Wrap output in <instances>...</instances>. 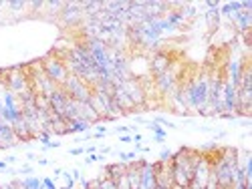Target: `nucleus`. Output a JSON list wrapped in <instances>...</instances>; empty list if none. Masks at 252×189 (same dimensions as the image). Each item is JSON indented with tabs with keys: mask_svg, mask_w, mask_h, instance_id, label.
Returning a JSON list of instances; mask_svg holds the SVG:
<instances>
[{
	"mask_svg": "<svg viewBox=\"0 0 252 189\" xmlns=\"http://www.w3.org/2000/svg\"><path fill=\"white\" fill-rule=\"evenodd\" d=\"M200 155H202L200 151L188 149V147H182L178 153H174L172 161H170L174 187L188 189L192 185V181H194V167H196Z\"/></svg>",
	"mask_w": 252,
	"mask_h": 189,
	"instance_id": "obj_1",
	"label": "nucleus"
},
{
	"mask_svg": "<svg viewBox=\"0 0 252 189\" xmlns=\"http://www.w3.org/2000/svg\"><path fill=\"white\" fill-rule=\"evenodd\" d=\"M208 73H200L196 79H192L190 83L182 84L183 91V105L190 111H196L204 117H210V109H208Z\"/></svg>",
	"mask_w": 252,
	"mask_h": 189,
	"instance_id": "obj_2",
	"label": "nucleus"
},
{
	"mask_svg": "<svg viewBox=\"0 0 252 189\" xmlns=\"http://www.w3.org/2000/svg\"><path fill=\"white\" fill-rule=\"evenodd\" d=\"M236 165H238V151L222 149L220 159L212 165V181L218 185V189H232Z\"/></svg>",
	"mask_w": 252,
	"mask_h": 189,
	"instance_id": "obj_3",
	"label": "nucleus"
},
{
	"mask_svg": "<svg viewBox=\"0 0 252 189\" xmlns=\"http://www.w3.org/2000/svg\"><path fill=\"white\" fill-rule=\"evenodd\" d=\"M41 64H43L45 75H46L50 81H53L57 87H61V84L67 81V77H69V71H67V66H65L63 59H59L55 53L46 55V57L41 61Z\"/></svg>",
	"mask_w": 252,
	"mask_h": 189,
	"instance_id": "obj_4",
	"label": "nucleus"
},
{
	"mask_svg": "<svg viewBox=\"0 0 252 189\" xmlns=\"http://www.w3.org/2000/svg\"><path fill=\"white\" fill-rule=\"evenodd\" d=\"M61 87L65 89V93L69 95L73 101L77 103H89L91 95H93V89H91V84H87L83 79L75 77V75H69L67 77V81L61 84Z\"/></svg>",
	"mask_w": 252,
	"mask_h": 189,
	"instance_id": "obj_5",
	"label": "nucleus"
},
{
	"mask_svg": "<svg viewBox=\"0 0 252 189\" xmlns=\"http://www.w3.org/2000/svg\"><path fill=\"white\" fill-rule=\"evenodd\" d=\"M30 87V81H28V75L23 73L21 66H12V68H6V79H4V89L12 91L14 95H19L23 91H26Z\"/></svg>",
	"mask_w": 252,
	"mask_h": 189,
	"instance_id": "obj_6",
	"label": "nucleus"
},
{
	"mask_svg": "<svg viewBox=\"0 0 252 189\" xmlns=\"http://www.w3.org/2000/svg\"><path fill=\"white\" fill-rule=\"evenodd\" d=\"M121 89L129 95V99L133 101V105H136V107H145L147 93H145V87L139 83V79H136V77L127 79L125 83H121Z\"/></svg>",
	"mask_w": 252,
	"mask_h": 189,
	"instance_id": "obj_7",
	"label": "nucleus"
},
{
	"mask_svg": "<svg viewBox=\"0 0 252 189\" xmlns=\"http://www.w3.org/2000/svg\"><path fill=\"white\" fill-rule=\"evenodd\" d=\"M210 179H212V165H210V159H208V155H200V159H198V163H196V167H194V181H192V183H196L198 187L204 189V187L210 183Z\"/></svg>",
	"mask_w": 252,
	"mask_h": 189,
	"instance_id": "obj_8",
	"label": "nucleus"
},
{
	"mask_svg": "<svg viewBox=\"0 0 252 189\" xmlns=\"http://www.w3.org/2000/svg\"><path fill=\"white\" fill-rule=\"evenodd\" d=\"M61 21L65 26H77L83 22V10H81V2H65V8L61 10Z\"/></svg>",
	"mask_w": 252,
	"mask_h": 189,
	"instance_id": "obj_9",
	"label": "nucleus"
},
{
	"mask_svg": "<svg viewBox=\"0 0 252 189\" xmlns=\"http://www.w3.org/2000/svg\"><path fill=\"white\" fill-rule=\"evenodd\" d=\"M154 84H156V89H158L161 95H170V93H172V91L178 87V73H176L174 68L170 66L165 73L156 75Z\"/></svg>",
	"mask_w": 252,
	"mask_h": 189,
	"instance_id": "obj_10",
	"label": "nucleus"
},
{
	"mask_svg": "<svg viewBox=\"0 0 252 189\" xmlns=\"http://www.w3.org/2000/svg\"><path fill=\"white\" fill-rule=\"evenodd\" d=\"M244 61H240V59H232L230 63H228V66H226V81L232 84L234 89H238L240 87V79H242V71H244Z\"/></svg>",
	"mask_w": 252,
	"mask_h": 189,
	"instance_id": "obj_11",
	"label": "nucleus"
},
{
	"mask_svg": "<svg viewBox=\"0 0 252 189\" xmlns=\"http://www.w3.org/2000/svg\"><path fill=\"white\" fill-rule=\"evenodd\" d=\"M222 103H224V113H234L236 115L238 89H234L226 79H224V84H222Z\"/></svg>",
	"mask_w": 252,
	"mask_h": 189,
	"instance_id": "obj_12",
	"label": "nucleus"
},
{
	"mask_svg": "<svg viewBox=\"0 0 252 189\" xmlns=\"http://www.w3.org/2000/svg\"><path fill=\"white\" fill-rule=\"evenodd\" d=\"M139 179H141V189H156V167L151 161L139 159Z\"/></svg>",
	"mask_w": 252,
	"mask_h": 189,
	"instance_id": "obj_13",
	"label": "nucleus"
},
{
	"mask_svg": "<svg viewBox=\"0 0 252 189\" xmlns=\"http://www.w3.org/2000/svg\"><path fill=\"white\" fill-rule=\"evenodd\" d=\"M71 97L65 93L63 87H57L53 93L48 95V103H50V113H55V115H61L63 117V111H65V105H67V101H69Z\"/></svg>",
	"mask_w": 252,
	"mask_h": 189,
	"instance_id": "obj_14",
	"label": "nucleus"
},
{
	"mask_svg": "<svg viewBox=\"0 0 252 189\" xmlns=\"http://www.w3.org/2000/svg\"><path fill=\"white\" fill-rule=\"evenodd\" d=\"M170 66H172V57L167 55L165 50H156V53L151 55V73L154 75L165 73Z\"/></svg>",
	"mask_w": 252,
	"mask_h": 189,
	"instance_id": "obj_15",
	"label": "nucleus"
},
{
	"mask_svg": "<svg viewBox=\"0 0 252 189\" xmlns=\"http://www.w3.org/2000/svg\"><path fill=\"white\" fill-rule=\"evenodd\" d=\"M113 103H115V105L117 107H119V111H121V115H127V113H131L133 109H136L137 111V107L136 105H133V101L129 99V95L121 89V87H115L113 89Z\"/></svg>",
	"mask_w": 252,
	"mask_h": 189,
	"instance_id": "obj_16",
	"label": "nucleus"
},
{
	"mask_svg": "<svg viewBox=\"0 0 252 189\" xmlns=\"http://www.w3.org/2000/svg\"><path fill=\"white\" fill-rule=\"evenodd\" d=\"M228 19L234 26H236L238 32H248L250 26H252V12L250 10H238V12L230 14Z\"/></svg>",
	"mask_w": 252,
	"mask_h": 189,
	"instance_id": "obj_17",
	"label": "nucleus"
},
{
	"mask_svg": "<svg viewBox=\"0 0 252 189\" xmlns=\"http://www.w3.org/2000/svg\"><path fill=\"white\" fill-rule=\"evenodd\" d=\"M16 135H14V129L12 125L4 123L0 119V149H10V147H16Z\"/></svg>",
	"mask_w": 252,
	"mask_h": 189,
	"instance_id": "obj_18",
	"label": "nucleus"
},
{
	"mask_svg": "<svg viewBox=\"0 0 252 189\" xmlns=\"http://www.w3.org/2000/svg\"><path fill=\"white\" fill-rule=\"evenodd\" d=\"M125 171H127V163L117 161V163L105 165V169L101 171V173H103V177H107V179H111V181H119V179L125 175Z\"/></svg>",
	"mask_w": 252,
	"mask_h": 189,
	"instance_id": "obj_19",
	"label": "nucleus"
},
{
	"mask_svg": "<svg viewBox=\"0 0 252 189\" xmlns=\"http://www.w3.org/2000/svg\"><path fill=\"white\" fill-rule=\"evenodd\" d=\"M79 111H81V103L69 99L67 105H65V111H63V119L67 123H71V121H75V119H79Z\"/></svg>",
	"mask_w": 252,
	"mask_h": 189,
	"instance_id": "obj_20",
	"label": "nucleus"
},
{
	"mask_svg": "<svg viewBox=\"0 0 252 189\" xmlns=\"http://www.w3.org/2000/svg\"><path fill=\"white\" fill-rule=\"evenodd\" d=\"M79 119H83V121H87V123H99L101 121V117L97 115V111L89 105V103H81V111H79Z\"/></svg>",
	"mask_w": 252,
	"mask_h": 189,
	"instance_id": "obj_21",
	"label": "nucleus"
},
{
	"mask_svg": "<svg viewBox=\"0 0 252 189\" xmlns=\"http://www.w3.org/2000/svg\"><path fill=\"white\" fill-rule=\"evenodd\" d=\"M0 119H2L4 123H8V125H14L16 121H21L23 119V111H21V107H14V109H2V113H0Z\"/></svg>",
	"mask_w": 252,
	"mask_h": 189,
	"instance_id": "obj_22",
	"label": "nucleus"
},
{
	"mask_svg": "<svg viewBox=\"0 0 252 189\" xmlns=\"http://www.w3.org/2000/svg\"><path fill=\"white\" fill-rule=\"evenodd\" d=\"M163 19H165V22H167V24H170V26L176 30V28L183 22V14H182V10H167Z\"/></svg>",
	"mask_w": 252,
	"mask_h": 189,
	"instance_id": "obj_23",
	"label": "nucleus"
},
{
	"mask_svg": "<svg viewBox=\"0 0 252 189\" xmlns=\"http://www.w3.org/2000/svg\"><path fill=\"white\" fill-rule=\"evenodd\" d=\"M16 99H19V103H21V107H26V105H35V99H37V93L32 91L30 87L26 89V91H23V93H19L16 95Z\"/></svg>",
	"mask_w": 252,
	"mask_h": 189,
	"instance_id": "obj_24",
	"label": "nucleus"
},
{
	"mask_svg": "<svg viewBox=\"0 0 252 189\" xmlns=\"http://www.w3.org/2000/svg\"><path fill=\"white\" fill-rule=\"evenodd\" d=\"M89 129H91V123L83 121V119H75V121L69 123V133H71V135H73V133H87Z\"/></svg>",
	"mask_w": 252,
	"mask_h": 189,
	"instance_id": "obj_25",
	"label": "nucleus"
},
{
	"mask_svg": "<svg viewBox=\"0 0 252 189\" xmlns=\"http://www.w3.org/2000/svg\"><path fill=\"white\" fill-rule=\"evenodd\" d=\"M204 16H206V22H208V26L210 28H216V26H220V12H218V8H214V10H206L204 12Z\"/></svg>",
	"mask_w": 252,
	"mask_h": 189,
	"instance_id": "obj_26",
	"label": "nucleus"
},
{
	"mask_svg": "<svg viewBox=\"0 0 252 189\" xmlns=\"http://www.w3.org/2000/svg\"><path fill=\"white\" fill-rule=\"evenodd\" d=\"M2 103H4V107L6 109H14V107H19V99H16V95L8 89L2 91Z\"/></svg>",
	"mask_w": 252,
	"mask_h": 189,
	"instance_id": "obj_27",
	"label": "nucleus"
},
{
	"mask_svg": "<svg viewBox=\"0 0 252 189\" xmlns=\"http://www.w3.org/2000/svg\"><path fill=\"white\" fill-rule=\"evenodd\" d=\"M35 107H37L39 111H46V113H50V103H48V97H45V95H37V99H35Z\"/></svg>",
	"mask_w": 252,
	"mask_h": 189,
	"instance_id": "obj_28",
	"label": "nucleus"
},
{
	"mask_svg": "<svg viewBox=\"0 0 252 189\" xmlns=\"http://www.w3.org/2000/svg\"><path fill=\"white\" fill-rule=\"evenodd\" d=\"M45 6H48L55 14H61V10L65 8V2H61V0H50V2H45Z\"/></svg>",
	"mask_w": 252,
	"mask_h": 189,
	"instance_id": "obj_29",
	"label": "nucleus"
},
{
	"mask_svg": "<svg viewBox=\"0 0 252 189\" xmlns=\"http://www.w3.org/2000/svg\"><path fill=\"white\" fill-rule=\"evenodd\" d=\"M6 6L14 12H21V10L26 8V2H23V0H12V2H6Z\"/></svg>",
	"mask_w": 252,
	"mask_h": 189,
	"instance_id": "obj_30",
	"label": "nucleus"
},
{
	"mask_svg": "<svg viewBox=\"0 0 252 189\" xmlns=\"http://www.w3.org/2000/svg\"><path fill=\"white\" fill-rule=\"evenodd\" d=\"M149 131H154V135H163L165 137V129L161 127V125H158V123H154V121H151V123H147L145 125Z\"/></svg>",
	"mask_w": 252,
	"mask_h": 189,
	"instance_id": "obj_31",
	"label": "nucleus"
},
{
	"mask_svg": "<svg viewBox=\"0 0 252 189\" xmlns=\"http://www.w3.org/2000/svg\"><path fill=\"white\" fill-rule=\"evenodd\" d=\"M99 189H117V183L101 175V185H99Z\"/></svg>",
	"mask_w": 252,
	"mask_h": 189,
	"instance_id": "obj_32",
	"label": "nucleus"
},
{
	"mask_svg": "<svg viewBox=\"0 0 252 189\" xmlns=\"http://www.w3.org/2000/svg\"><path fill=\"white\" fill-rule=\"evenodd\" d=\"M172 155H174V151H172V149H161V153H160V161H161V163H170V161H172Z\"/></svg>",
	"mask_w": 252,
	"mask_h": 189,
	"instance_id": "obj_33",
	"label": "nucleus"
},
{
	"mask_svg": "<svg viewBox=\"0 0 252 189\" xmlns=\"http://www.w3.org/2000/svg\"><path fill=\"white\" fill-rule=\"evenodd\" d=\"M154 123H158V125H165V127H170V129H176V127H178V125H174L172 121H167V119H163V117H160V115L154 119Z\"/></svg>",
	"mask_w": 252,
	"mask_h": 189,
	"instance_id": "obj_34",
	"label": "nucleus"
},
{
	"mask_svg": "<svg viewBox=\"0 0 252 189\" xmlns=\"http://www.w3.org/2000/svg\"><path fill=\"white\" fill-rule=\"evenodd\" d=\"M101 159H103V155H101V153H91L89 157H85V165H91V163L101 161Z\"/></svg>",
	"mask_w": 252,
	"mask_h": 189,
	"instance_id": "obj_35",
	"label": "nucleus"
},
{
	"mask_svg": "<svg viewBox=\"0 0 252 189\" xmlns=\"http://www.w3.org/2000/svg\"><path fill=\"white\" fill-rule=\"evenodd\" d=\"M43 187L45 189H57V183L50 179V177H43Z\"/></svg>",
	"mask_w": 252,
	"mask_h": 189,
	"instance_id": "obj_36",
	"label": "nucleus"
},
{
	"mask_svg": "<svg viewBox=\"0 0 252 189\" xmlns=\"http://www.w3.org/2000/svg\"><path fill=\"white\" fill-rule=\"evenodd\" d=\"M28 6H30L32 10H35V12H39V10H43V8H45V2H43V0H35V2H28Z\"/></svg>",
	"mask_w": 252,
	"mask_h": 189,
	"instance_id": "obj_37",
	"label": "nucleus"
},
{
	"mask_svg": "<svg viewBox=\"0 0 252 189\" xmlns=\"http://www.w3.org/2000/svg\"><path fill=\"white\" fill-rule=\"evenodd\" d=\"M115 183H117V189H131V187H129V181H127V177H125V175H123L119 181H115Z\"/></svg>",
	"mask_w": 252,
	"mask_h": 189,
	"instance_id": "obj_38",
	"label": "nucleus"
},
{
	"mask_svg": "<svg viewBox=\"0 0 252 189\" xmlns=\"http://www.w3.org/2000/svg\"><path fill=\"white\" fill-rule=\"evenodd\" d=\"M16 173H23V175H26V177H28V175L32 173V167H30V165H23L19 171H16Z\"/></svg>",
	"mask_w": 252,
	"mask_h": 189,
	"instance_id": "obj_39",
	"label": "nucleus"
},
{
	"mask_svg": "<svg viewBox=\"0 0 252 189\" xmlns=\"http://www.w3.org/2000/svg\"><path fill=\"white\" fill-rule=\"evenodd\" d=\"M83 153H85V149H83V147H75V149H71V151H69V155H73V157H75V155H83Z\"/></svg>",
	"mask_w": 252,
	"mask_h": 189,
	"instance_id": "obj_40",
	"label": "nucleus"
},
{
	"mask_svg": "<svg viewBox=\"0 0 252 189\" xmlns=\"http://www.w3.org/2000/svg\"><path fill=\"white\" fill-rule=\"evenodd\" d=\"M206 6H208V10H214V8H220V2H216V0H208Z\"/></svg>",
	"mask_w": 252,
	"mask_h": 189,
	"instance_id": "obj_41",
	"label": "nucleus"
},
{
	"mask_svg": "<svg viewBox=\"0 0 252 189\" xmlns=\"http://www.w3.org/2000/svg\"><path fill=\"white\" fill-rule=\"evenodd\" d=\"M115 133L117 135H127L129 133V127H115Z\"/></svg>",
	"mask_w": 252,
	"mask_h": 189,
	"instance_id": "obj_42",
	"label": "nucleus"
},
{
	"mask_svg": "<svg viewBox=\"0 0 252 189\" xmlns=\"http://www.w3.org/2000/svg\"><path fill=\"white\" fill-rule=\"evenodd\" d=\"M131 139H133V143H136V145H141V141H143V137H141L139 133H136V135H133V137H131Z\"/></svg>",
	"mask_w": 252,
	"mask_h": 189,
	"instance_id": "obj_43",
	"label": "nucleus"
},
{
	"mask_svg": "<svg viewBox=\"0 0 252 189\" xmlns=\"http://www.w3.org/2000/svg\"><path fill=\"white\" fill-rule=\"evenodd\" d=\"M119 141H121V143H133L131 135H121V137H119Z\"/></svg>",
	"mask_w": 252,
	"mask_h": 189,
	"instance_id": "obj_44",
	"label": "nucleus"
},
{
	"mask_svg": "<svg viewBox=\"0 0 252 189\" xmlns=\"http://www.w3.org/2000/svg\"><path fill=\"white\" fill-rule=\"evenodd\" d=\"M71 173H73L71 177H73L75 181H81V171H79V169H73V171H71Z\"/></svg>",
	"mask_w": 252,
	"mask_h": 189,
	"instance_id": "obj_45",
	"label": "nucleus"
},
{
	"mask_svg": "<svg viewBox=\"0 0 252 189\" xmlns=\"http://www.w3.org/2000/svg\"><path fill=\"white\" fill-rule=\"evenodd\" d=\"M95 133H99V135H105L107 133V127L105 125H97V131Z\"/></svg>",
	"mask_w": 252,
	"mask_h": 189,
	"instance_id": "obj_46",
	"label": "nucleus"
},
{
	"mask_svg": "<svg viewBox=\"0 0 252 189\" xmlns=\"http://www.w3.org/2000/svg\"><path fill=\"white\" fill-rule=\"evenodd\" d=\"M154 141H156V143H163L165 137H163V135H154Z\"/></svg>",
	"mask_w": 252,
	"mask_h": 189,
	"instance_id": "obj_47",
	"label": "nucleus"
},
{
	"mask_svg": "<svg viewBox=\"0 0 252 189\" xmlns=\"http://www.w3.org/2000/svg\"><path fill=\"white\" fill-rule=\"evenodd\" d=\"M26 159H28V161H35L37 155H35V153H26Z\"/></svg>",
	"mask_w": 252,
	"mask_h": 189,
	"instance_id": "obj_48",
	"label": "nucleus"
},
{
	"mask_svg": "<svg viewBox=\"0 0 252 189\" xmlns=\"http://www.w3.org/2000/svg\"><path fill=\"white\" fill-rule=\"evenodd\" d=\"M95 151H97V147H93V145H91V147H87V149H85V153H89V155H91V153H95Z\"/></svg>",
	"mask_w": 252,
	"mask_h": 189,
	"instance_id": "obj_49",
	"label": "nucleus"
},
{
	"mask_svg": "<svg viewBox=\"0 0 252 189\" xmlns=\"http://www.w3.org/2000/svg\"><path fill=\"white\" fill-rule=\"evenodd\" d=\"M4 169H8V163L6 161H0V171H4Z\"/></svg>",
	"mask_w": 252,
	"mask_h": 189,
	"instance_id": "obj_50",
	"label": "nucleus"
},
{
	"mask_svg": "<svg viewBox=\"0 0 252 189\" xmlns=\"http://www.w3.org/2000/svg\"><path fill=\"white\" fill-rule=\"evenodd\" d=\"M6 163H16V157H6Z\"/></svg>",
	"mask_w": 252,
	"mask_h": 189,
	"instance_id": "obj_51",
	"label": "nucleus"
},
{
	"mask_svg": "<svg viewBox=\"0 0 252 189\" xmlns=\"http://www.w3.org/2000/svg\"><path fill=\"white\" fill-rule=\"evenodd\" d=\"M39 165H48V159H39Z\"/></svg>",
	"mask_w": 252,
	"mask_h": 189,
	"instance_id": "obj_52",
	"label": "nucleus"
},
{
	"mask_svg": "<svg viewBox=\"0 0 252 189\" xmlns=\"http://www.w3.org/2000/svg\"><path fill=\"white\" fill-rule=\"evenodd\" d=\"M2 109H4V103H2V97H0V113H2Z\"/></svg>",
	"mask_w": 252,
	"mask_h": 189,
	"instance_id": "obj_53",
	"label": "nucleus"
},
{
	"mask_svg": "<svg viewBox=\"0 0 252 189\" xmlns=\"http://www.w3.org/2000/svg\"><path fill=\"white\" fill-rule=\"evenodd\" d=\"M4 4H6V2H2V0H0V6H4Z\"/></svg>",
	"mask_w": 252,
	"mask_h": 189,
	"instance_id": "obj_54",
	"label": "nucleus"
},
{
	"mask_svg": "<svg viewBox=\"0 0 252 189\" xmlns=\"http://www.w3.org/2000/svg\"><path fill=\"white\" fill-rule=\"evenodd\" d=\"M174 189H182V187H174Z\"/></svg>",
	"mask_w": 252,
	"mask_h": 189,
	"instance_id": "obj_55",
	"label": "nucleus"
},
{
	"mask_svg": "<svg viewBox=\"0 0 252 189\" xmlns=\"http://www.w3.org/2000/svg\"><path fill=\"white\" fill-rule=\"evenodd\" d=\"M156 189H160V187H156Z\"/></svg>",
	"mask_w": 252,
	"mask_h": 189,
	"instance_id": "obj_56",
	"label": "nucleus"
}]
</instances>
